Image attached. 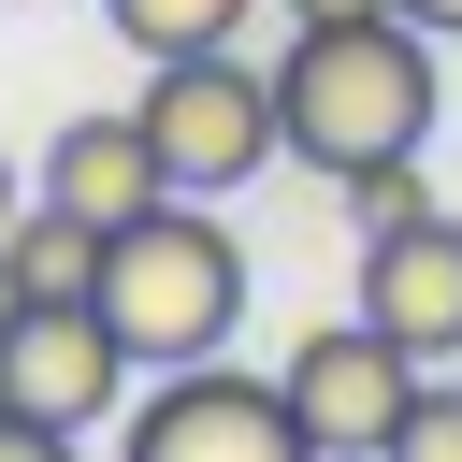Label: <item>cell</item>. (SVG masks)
Segmentation results:
<instances>
[{"instance_id": "cell-1", "label": "cell", "mask_w": 462, "mask_h": 462, "mask_svg": "<svg viewBox=\"0 0 462 462\" xmlns=\"http://www.w3.org/2000/svg\"><path fill=\"white\" fill-rule=\"evenodd\" d=\"M274 130L303 173H361V159H419L433 144V29L404 14H332V29H289L274 58Z\"/></svg>"}, {"instance_id": "cell-2", "label": "cell", "mask_w": 462, "mask_h": 462, "mask_svg": "<svg viewBox=\"0 0 462 462\" xmlns=\"http://www.w3.org/2000/svg\"><path fill=\"white\" fill-rule=\"evenodd\" d=\"M87 303L116 318L130 375L217 361V346H231V318H245V245L173 188V202H144V217H116V231H101V289H87Z\"/></svg>"}, {"instance_id": "cell-3", "label": "cell", "mask_w": 462, "mask_h": 462, "mask_svg": "<svg viewBox=\"0 0 462 462\" xmlns=\"http://www.w3.org/2000/svg\"><path fill=\"white\" fill-rule=\"evenodd\" d=\"M130 116L159 130V173H173L188 202H231L245 173H274V159H289V130H274V72H245L231 43L144 58V101H130Z\"/></svg>"}, {"instance_id": "cell-4", "label": "cell", "mask_w": 462, "mask_h": 462, "mask_svg": "<svg viewBox=\"0 0 462 462\" xmlns=\"http://www.w3.org/2000/svg\"><path fill=\"white\" fill-rule=\"evenodd\" d=\"M116 375H130V346H116L101 303H14L0 318V404L43 433V462L116 419Z\"/></svg>"}, {"instance_id": "cell-5", "label": "cell", "mask_w": 462, "mask_h": 462, "mask_svg": "<svg viewBox=\"0 0 462 462\" xmlns=\"http://www.w3.org/2000/svg\"><path fill=\"white\" fill-rule=\"evenodd\" d=\"M404 390H419V361H404L375 318L303 332V346H289V419H303V462H390Z\"/></svg>"}, {"instance_id": "cell-6", "label": "cell", "mask_w": 462, "mask_h": 462, "mask_svg": "<svg viewBox=\"0 0 462 462\" xmlns=\"http://www.w3.org/2000/svg\"><path fill=\"white\" fill-rule=\"evenodd\" d=\"M130 462H303L289 375H231V361H173L130 404Z\"/></svg>"}, {"instance_id": "cell-7", "label": "cell", "mask_w": 462, "mask_h": 462, "mask_svg": "<svg viewBox=\"0 0 462 462\" xmlns=\"http://www.w3.org/2000/svg\"><path fill=\"white\" fill-rule=\"evenodd\" d=\"M361 318L404 346V361H462V217H390L361 231Z\"/></svg>"}, {"instance_id": "cell-8", "label": "cell", "mask_w": 462, "mask_h": 462, "mask_svg": "<svg viewBox=\"0 0 462 462\" xmlns=\"http://www.w3.org/2000/svg\"><path fill=\"white\" fill-rule=\"evenodd\" d=\"M43 202H58V217H87V231H116V217L173 202V173H159V130H144V116H72V130L43 144Z\"/></svg>"}, {"instance_id": "cell-9", "label": "cell", "mask_w": 462, "mask_h": 462, "mask_svg": "<svg viewBox=\"0 0 462 462\" xmlns=\"http://www.w3.org/2000/svg\"><path fill=\"white\" fill-rule=\"evenodd\" d=\"M0 260H14V303H87V289H101V231H87V217H58L43 188L14 202Z\"/></svg>"}, {"instance_id": "cell-10", "label": "cell", "mask_w": 462, "mask_h": 462, "mask_svg": "<svg viewBox=\"0 0 462 462\" xmlns=\"http://www.w3.org/2000/svg\"><path fill=\"white\" fill-rule=\"evenodd\" d=\"M116 14V43H144V58H188V43H231L260 0H101Z\"/></svg>"}, {"instance_id": "cell-11", "label": "cell", "mask_w": 462, "mask_h": 462, "mask_svg": "<svg viewBox=\"0 0 462 462\" xmlns=\"http://www.w3.org/2000/svg\"><path fill=\"white\" fill-rule=\"evenodd\" d=\"M390 462H462V375H433V361H419V390H404V433H390Z\"/></svg>"}, {"instance_id": "cell-12", "label": "cell", "mask_w": 462, "mask_h": 462, "mask_svg": "<svg viewBox=\"0 0 462 462\" xmlns=\"http://www.w3.org/2000/svg\"><path fill=\"white\" fill-rule=\"evenodd\" d=\"M346 217H361V231L419 217V159H361V173H346Z\"/></svg>"}, {"instance_id": "cell-13", "label": "cell", "mask_w": 462, "mask_h": 462, "mask_svg": "<svg viewBox=\"0 0 462 462\" xmlns=\"http://www.w3.org/2000/svg\"><path fill=\"white\" fill-rule=\"evenodd\" d=\"M404 29H433V43H462V0H390Z\"/></svg>"}, {"instance_id": "cell-14", "label": "cell", "mask_w": 462, "mask_h": 462, "mask_svg": "<svg viewBox=\"0 0 462 462\" xmlns=\"http://www.w3.org/2000/svg\"><path fill=\"white\" fill-rule=\"evenodd\" d=\"M332 14H390V0H289V29H332Z\"/></svg>"}, {"instance_id": "cell-15", "label": "cell", "mask_w": 462, "mask_h": 462, "mask_svg": "<svg viewBox=\"0 0 462 462\" xmlns=\"http://www.w3.org/2000/svg\"><path fill=\"white\" fill-rule=\"evenodd\" d=\"M14 202H29V188H14V159H0V231H14Z\"/></svg>"}, {"instance_id": "cell-16", "label": "cell", "mask_w": 462, "mask_h": 462, "mask_svg": "<svg viewBox=\"0 0 462 462\" xmlns=\"http://www.w3.org/2000/svg\"><path fill=\"white\" fill-rule=\"evenodd\" d=\"M0 318H14V260H0Z\"/></svg>"}]
</instances>
